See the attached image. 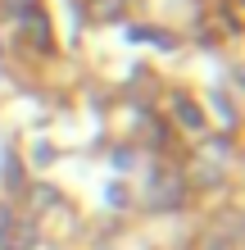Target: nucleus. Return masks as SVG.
Segmentation results:
<instances>
[{
	"label": "nucleus",
	"mask_w": 245,
	"mask_h": 250,
	"mask_svg": "<svg viewBox=\"0 0 245 250\" xmlns=\"http://www.w3.org/2000/svg\"><path fill=\"white\" fill-rule=\"evenodd\" d=\"M146 200L154 205V209H172V205H182V178H177V173H154Z\"/></svg>",
	"instance_id": "1"
},
{
	"label": "nucleus",
	"mask_w": 245,
	"mask_h": 250,
	"mask_svg": "<svg viewBox=\"0 0 245 250\" xmlns=\"http://www.w3.org/2000/svg\"><path fill=\"white\" fill-rule=\"evenodd\" d=\"M37 246V228L32 223H9L0 232V250H32Z\"/></svg>",
	"instance_id": "2"
},
{
	"label": "nucleus",
	"mask_w": 245,
	"mask_h": 250,
	"mask_svg": "<svg viewBox=\"0 0 245 250\" xmlns=\"http://www.w3.org/2000/svg\"><path fill=\"white\" fill-rule=\"evenodd\" d=\"M177 123H182L186 132H200V127H205V114H200V105H195V100L177 96Z\"/></svg>",
	"instance_id": "3"
},
{
	"label": "nucleus",
	"mask_w": 245,
	"mask_h": 250,
	"mask_svg": "<svg viewBox=\"0 0 245 250\" xmlns=\"http://www.w3.org/2000/svg\"><path fill=\"white\" fill-rule=\"evenodd\" d=\"M9 223H14V218H9V209H5V205H0V232H5Z\"/></svg>",
	"instance_id": "4"
}]
</instances>
